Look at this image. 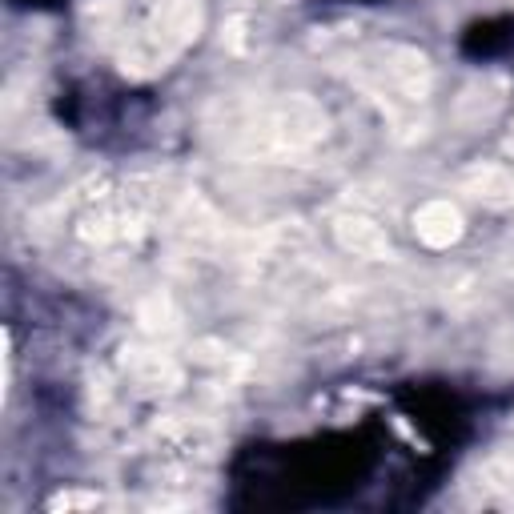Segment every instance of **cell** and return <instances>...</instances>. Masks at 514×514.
Masks as SVG:
<instances>
[{
    "label": "cell",
    "instance_id": "6da1fadb",
    "mask_svg": "<svg viewBox=\"0 0 514 514\" xmlns=\"http://www.w3.org/2000/svg\"><path fill=\"white\" fill-rule=\"evenodd\" d=\"M334 237L354 257H370V262H386V257H394L390 233L374 217H366V213H342L334 221Z\"/></svg>",
    "mask_w": 514,
    "mask_h": 514
},
{
    "label": "cell",
    "instance_id": "7a4b0ae2",
    "mask_svg": "<svg viewBox=\"0 0 514 514\" xmlns=\"http://www.w3.org/2000/svg\"><path fill=\"white\" fill-rule=\"evenodd\" d=\"M462 229H466L462 209L454 201H446V197H434V201L418 205V213H414V233L430 249H450L462 237Z\"/></svg>",
    "mask_w": 514,
    "mask_h": 514
},
{
    "label": "cell",
    "instance_id": "3957f363",
    "mask_svg": "<svg viewBox=\"0 0 514 514\" xmlns=\"http://www.w3.org/2000/svg\"><path fill=\"white\" fill-rule=\"evenodd\" d=\"M458 185L478 197L482 205L490 209H510L514 205V169L510 165H498V161H478L470 169H462Z\"/></svg>",
    "mask_w": 514,
    "mask_h": 514
},
{
    "label": "cell",
    "instance_id": "277c9868",
    "mask_svg": "<svg viewBox=\"0 0 514 514\" xmlns=\"http://www.w3.org/2000/svg\"><path fill=\"white\" fill-rule=\"evenodd\" d=\"M386 65V77L410 97V101H422L426 97V89H430V65H426V57L418 53V49H386V57H382Z\"/></svg>",
    "mask_w": 514,
    "mask_h": 514
},
{
    "label": "cell",
    "instance_id": "5b68a950",
    "mask_svg": "<svg viewBox=\"0 0 514 514\" xmlns=\"http://www.w3.org/2000/svg\"><path fill=\"white\" fill-rule=\"evenodd\" d=\"M125 366H129V374H133L141 386H153V390H177V386H181V370H177L165 354L125 346Z\"/></svg>",
    "mask_w": 514,
    "mask_h": 514
},
{
    "label": "cell",
    "instance_id": "8992f818",
    "mask_svg": "<svg viewBox=\"0 0 514 514\" xmlns=\"http://www.w3.org/2000/svg\"><path fill=\"white\" fill-rule=\"evenodd\" d=\"M97 502V494H65V498H53V510H61V506H93Z\"/></svg>",
    "mask_w": 514,
    "mask_h": 514
},
{
    "label": "cell",
    "instance_id": "52a82bcc",
    "mask_svg": "<svg viewBox=\"0 0 514 514\" xmlns=\"http://www.w3.org/2000/svg\"><path fill=\"white\" fill-rule=\"evenodd\" d=\"M510 125H514V117H510Z\"/></svg>",
    "mask_w": 514,
    "mask_h": 514
}]
</instances>
